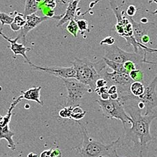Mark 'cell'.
I'll list each match as a JSON object with an SVG mask.
<instances>
[{
  "label": "cell",
  "instance_id": "1",
  "mask_svg": "<svg viewBox=\"0 0 157 157\" xmlns=\"http://www.w3.org/2000/svg\"><path fill=\"white\" fill-rule=\"evenodd\" d=\"M126 112L131 118V128H125V140H128L134 144L135 147L139 149L140 156L146 150L150 142L155 140L156 137L150 134V124L157 117V111H153L147 116L141 113V110L137 105H124Z\"/></svg>",
  "mask_w": 157,
  "mask_h": 157
},
{
  "label": "cell",
  "instance_id": "2",
  "mask_svg": "<svg viewBox=\"0 0 157 157\" xmlns=\"http://www.w3.org/2000/svg\"><path fill=\"white\" fill-rule=\"evenodd\" d=\"M77 123L82 137L81 144L74 147L77 151L78 157H119L117 149L122 145L121 137H119L110 144L105 145L90 137L86 126L79 122Z\"/></svg>",
  "mask_w": 157,
  "mask_h": 157
},
{
  "label": "cell",
  "instance_id": "3",
  "mask_svg": "<svg viewBox=\"0 0 157 157\" xmlns=\"http://www.w3.org/2000/svg\"><path fill=\"white\" fill-rule=\"evenodd\" d=\"M76 72L75 79L88 86L93 92L96 89V82L101 78V73L107 66L103 59L92 62L87 58H75L71 62Z\"/></svg>",
  "mask_w": 157,
  "mask_h": 157
},
{
  "label": "cell",
  "instance_id": "4",
  "mask_svg": "<svg viewBox=\"0 0 157 157\" xmlns=\"http://www.w3.org/2000/svg\"><path fill=\"white\" fill-rule=\"evenodd\" d=\"M109 4L111 8H112L113 13L116 15L117 23L115 25L116 32L120 36H122L126 41L128 45H132L134 47L135 53H138V49L141 48L145 51V52H150V53H156V49H152V48L147 47L146 45L139 43L135 40L133 35V29H132V25L128 17H126L124 14L125 12L121 10L122 6H117L116 2H109Z\"/></svg>",
  "mask_w": 157,
  "mask_h": 157
},
{
  "label": "cell",
  "instance_id": "5",
  "mask_svg": "<svg viewBox=\"0 0 157 157\" xmlns=\"http://www.w3.org/2000/svg\"><path fill=\"white\" fill-rule=\"evenodd\" d=\"M101 77L107 81L108 85H114L118 90L119 99L126 101L131 98L132 96L130 92V87L134 82L129 76V73H119L114 72H109L107 71H102Z\"/></svg>",
  "mask_w": 157,
  "mask_h": 157
},
{
  "label": "cell",
  "instance_id": "6",
  "mask_svg": "<svg viewBox=\"0 0 157 157\" xmlns=\"http://www.w3.org/2000/svg\"><path fill=\"white\" fill-rule=\"evenodd\" d=\"M96 102L102 109V113L109 119L119 120L122 122L123 128H126V123H131V118L126 112L123 104L119 100H111L107 101L101 100V98L97 99Z\"/></svg>",
  "mask_w": 157,
  "mask_h": 157
},
{
  "label": "cell",
  "instance_id": "7",
  "mask_svg": "<svg viewBox=\"0 0 157 157\" xmlns=\"http://www.w3.org/2000/svg\"><path fill=\"white\" fill-rule=\"evenodd\" d=\"M68 92L66 107H75L87 92L93 91L88 86L84 85L75 78H61Z\"/></svg>",
  "mask_w": 157,
  "mask_h": 157
},
{
  "label": "cell",
  "instance_id": "8",
  "mask_svg": "<svg viewBox=\"0 0 157 157\" xmlns=\"http://www.w3.org/2000/svg\"><path fill=\"white\" fill-rule=\"evenodd\" d=\"M105 58L120 64H124L127 61H132L136 64L142 62L143 58L135 53H128L120 49L116 44L112 46L105 47Z\"/></svg>",
  "mask_w": 157,
  "mask_h": 157
},
{
  "label": "cell",
  "instance_id": "9",
  "mask_svg": "<svg viewBox=\"0 0 157 157\" xmlns=\"http://www.w3.org/2000/svg\"><path fill=\"white\" fill-rule=\"evenodd\" d=\"M157 84V76L152 81L150 84L145 87L144 94L137 98L139 101L142 102L146 108L144 116H147L153 112V109L157 107V94L156 92V86Z\"/></svg>",
  "mask_w": 157,
  "mask_h": 157
},
{
  "label": "cell",
  "instance_id": "10",
  "mask_svg": "<svg viewBox=\"0 0 157 157\" xmlns=\"http://www.w3.org/2000/svg\"><path fill=\"white\" fill-rule=\"evenodd\" d=\"M32 67L39 71H43L54 75L59 78H75L76 72L73 66L72 67H44V66H36L32 62L29 64Z\"/></svg>",
  "mask_w": 157,
  "mask_h": 157
},
{
  "label": "cell",
  "instance_id": "11",
  "mask_svg": "<svg viewBox=\"0 0 157 157\" xmlns=\"http://www.w3.org/2000/svg\"><path fill=\"white\" fill-rule=\"evenodd\" d=\"M49 19H51L45 16H38L36 14L27 16L25 25L20 30V34L17 36V38H19V39H21V40L23 42L22 44H24L26 43V36L28 35V33L31 31V30L34 29L38 25H40L41 23Z\"/></svg>",
  "mask_w": 157,
  "mask_h": 157
},
{
  "label": "cell",
  "instance_id": "12",
  "mask_svg": "<svg viewBox=\"0 0 157 157\" xmlns=\"http://www.w3.org/2000/svg\"><path fill=\"white\" fill-rule=\"evenodd\" d=\"M0 36H2L4 39H5L6 40H7L9 43L10 44L9 49H10L14 54V58H15L17 56H21L24 59H25L26 62H28V64L30 63L29 59H28V57H27L26 53L28 51L32 50V49L30 47H26L25 45L23 44H20L18 43L17 41L19 40V38L17 37L15 38L14 39H10L8 37H7L4 34V33L2 32V30L0 29Z\"/></svg>",
  "mask_w": 157,
  "mask_h": 157
},
{
  "label": "cell",
  "instance_id": "13",
  "mask_svg": "<svg viewBox=\"0 0 157 157\" xmlns=\"http://www.w3.org/2000/svg\"><path fill=\"white\" fill-rule=\"evenodd\" d=\"M79 1H70L68 2V5L66 8L64 16L60 19L57 27H61L66 23H69L72 20L75 19L76 13L78 10H80V8H78V4Z\"/></svg>",
  "mask_w": 157,
  "mask_h": 157
},
{
  "label": "cell",
  "instance_id": "14",
  "mask_svg": "<svg viewBox=\"0 0 157 157\" xmlns=\"http://www.w3.org/2000/svg\"><path fill=\"white\" fill-rule=\"evenodd\" d=\"M128 19L132 25L133 35L135 40H137L139 43L141 44V38H142L143 36L147 34V30L150 29V27L151 25H152L154 23H148L147 24H146V25H144V24L138 23L137 22H136L135 21H134L131 17H128Z\"/></svg>",
  "mask_w": 157,
  "mask_h": 157
},
{
  "label": "cell",
  "instance_id": "15",
  "mask_svg": "<svg viewBox=\"0 0 157 157\" xmlns=\"http://www.w3.org/2000/svg\"><path fill=\"white\" fill-rule=\"evenodd\" d=\"M42 87H33L32 88L25 90V92H23V99H25L27 101H32L36 102L40 105H43V102L40 99V91Z\"/></svg>",
  "mask_w": 157,
  "mask_h": 157
},
{
  "label": "cell",
  "instance_id": "16",
  "mask_svg": "<svg viewBox=\"0 0 157 157\" xmlns=\"http://www.w3.org/2000/svg\"><path fill=\"white\" fill-rule=\"evenodd\" d=\"M15 133L10 129V126L6 125L4 126H0V141L6 140L8 141V147L13 151L16 150V144L13 140V137Z\"/></svg>",
  "mask_w": 157,
  "mask_h": 157
},
{
  "label": "cell",
  "instance_id": "17",
  "mask_svg": "<svg viewBox=\"0 0 157 157\" xmlns=\"http://www.w3.org/2000/svg\"><path fill=\"white\" fill-rule=\"evenodd\" d=\"M25 23L26 17L24 15V14L16 13V15L14 17L13 22L10 25V28L14 32H19L25 25Z\"/></svg>",
  "mask_w": 157,
  "mask_h": 157
},
{
  "label": "cell",
  "instance_id": "18",
  "mask_svg": "<svg viewBox=\"0 0 157 157\" xmlns=\"http://www.w3.org/2000/svg\"><path fill=\"white\" fill-rule=\"evenodd\" d=\"M39 4H40V1H29V0L25 1L24 15L27 17L36 14V12L39 10Z\"/></svg>",
  "mask_w": 157,
  "mask_h": 157
},
{
  "label": "cell",
  "instance_id": "19",
  "mask_svg": "<svg viewBox=\"0 0 157 157\" xmlns=\"http://www.w3.org/2000/svg\"><path fill=\"white\" fill-rule=\"evenodd\" d=\"M144 91L145 86L141 82H133L130 87V92L136 98H139L142 95Z\"/></svg>",
  "mask_w": 157,
  "mask_h": 157
},
{
  "label": "cell",
  "instance_id": "20",
  "mask_svg": "<svg viewBox=\"0 0 157 157\" xmlns=\"http://www.w3.org/2000/svg\"><path fill=\"white\" fill-rule=\"evenodd\" d=\"M86 114V111L83 110L82 108L79 106V105H77L76 106L72 107L70 119L73 120L77 122H79L81 120H82L85 117Z\"/></svg>",
  "mask_w": 157,
  "mask_h": 157
},
{
  "label": "cell",
  "instance_id": "21",
  "mask_svg": "<svg viewBox=\"0 0 157 157\" xmlns=\"http://www.w3.org/2000/svg\"><path fill=\"white\" fill-rule=\"evenodd\" d=\"M102 59H103L107 66L112 69L114 72H119V73H128V72L125 70V68H124V66L122 64H120V63L111 61V60H109L106 58H105V57H103Z\"/></svg>",
  "mask_w": 157,
  "mask_h": 157
},
{
  "label": "cell",
  "instance_id": "22",
  "mask_svg": "<svg viewBox=\"0 0 157 157\" xmlns=\"http://www.w3.org/2000/svg\"><path fill=\"white\" fill-rule=\"evenodd\" d=\"M66 30H67V32L69 34L73 36L75 38H77L78 32V30H79L78 28L77 21L75 19L71 21L68 23L67 26H66Z\"/></svg>",
  "mask_w": 157,
  "mask_h": 157
},
{
  "label": "cell",
  "instance_id": "23",
  "mask_svg": "<svg viewBox=\"0 0 157 157\" xmlns=\"http://www.w3.org/2000/svg\"><path fill=\"white\" fill-rule=\"evenodd\" d=\"M129 76L134 82H141L144 80V72L139 69L130 72Z\"/></svg>",
  "mask_w": 157,
  "mask_h": 157
},
{
  "label": "cell",
  "instance_id": "24",
  "mask_svg": "<svg viewBox=\"0 0 157 157\" xmlns=\"http://www.w3.org/2000/svg\"><path fill=\"white\" fill-rule=\"evenodd\" d=\"M14 17H11L7 13H0V22L2 23V29L3 26L5 25H10L11 23L13 22Z\"/></svg>",
  "mask_w": 157,
  "mask_h": 157
},
{
  "label": "cell",
  "instance_id": "25",
  "mask_svg": "<svg viewBox=\"0 0 157 157\" xmlns=\"http://www.w3.org/2000/svg\"><path fill=\"white\" fill-rule=\"evenodd\" d=\"M77 23L78 29H79L81 32V34H83V33L86 31L90 32V30L88 29L89 24L87 20L83 19H78L77 20Z\"/></svg>",
  "mask_w": 157,
  "mask_h": 157
},
{
  "label": "cell",
  "instance_id": "26",
  "mask_svg": "<svg viewBox=\"0 0 157 157\" xmlns=\"http://www.w3.org/2000/svg\"><path fill=\"white\" fill-rule=\"evenodd\" d=\"M72 107H64L59 111V116L62 118H71Z\"/></svg>",
  "mask_w": 157,
  "mask_h": 157
},
{
  "label": "cell",
  "instance_id": "27",
  "mask_svg": "<svg viewBox=\"0 0 157 157\" xmlns=\"http://www.w3.org/2000/svg\"><path fill=\"white\" fill-rule=\"evenodd\" d=\"M57 2L53 0H47V1H40V4L39 6H43L46 7L47 8L53 10L56 7Z\"/></svg>",
  "mask_w": 157,
  "mask_h": 157
},
{
  "label": "cell",
  "instance_id": "28",
  "mask_svg": "<svg viewBox=\"0 0 157 157\" xmlns=\"http://www.w3.org/2000/svg\"><path fill=\"white\" fill-rule=\"evenodd\" d=\"M124 66V68H125V70L127 71L128 73L130 72H131L132 71H135L136 70L137 68V64L134 63L132 61H127L125 63H124L123 64Z\"/></svg>",
  "mask_w": 157,
  "mask_h": 157
},
{
  "label": "cell",
  "instance_id": "29",
  "mask_svg": "<svg viewBox=\"0 0 157 157\" xmlns=\"http://www.w3.org/2000/svg\"><path fill=\"white\" fill-rule=\"evenodd\" d=\"M115 42H116V40H115V38L113 37V36H109L101 41L100 44L101 45L105 44V45H107V46H112V45L114 44Z\"/></svg>",
  "mask_w": 157,
  "mask_h": 157
},
{
  "label": "cell",
  "instance_id": "30",
  "mask_svg": "<svg viewBox=\"0 0 157 157\" xmlns=\"http://www.w3.org/2000/svg\"><path fill=\"white\" fill-rule=\"evenodd\" d=\"M137 8L135 7V6L134 5H130L128 6V8H126V16L128 17H131L132 18V17H134L136 13H137Z\"/></svg>",
  "mask_w": 157,
  "mask_h": 157
},
{
  "label": "cell",
  "instance_id": "31",
  "mask_svg": "<svg viewBox=\"0 0 157 157\" xmlns=\"http://www.w3.org/2000/svg\"><path fill=\"white\" fill-rule=\"evenodd\" d=\"M107 86H108L107 81L102 77L98 78L96 82V88H101V87H103Z\"/></svg>",
  "mask_w": 157,
  "mask_h": 157
},
{
  "label": "cell",
  "instance_id": "32",
  "mask_svg": "<svg viewBox=\"0 0 157 157\" xmlns=\"http://www.w3.org/2000/svg\"><path fill=\"white\" fill-rule=\"evenodd\" d=\"M62 154L61 150L57 147H54V148H51V157H62Z\"/></svg>",
  "mask_w": 157,
  "mask_h": 157
},
{
  "label": "cell",
  "instance_id": "33",
  "mask_svg": "<svg viewBox=\"0 0 157 157\" xmlns=\"http://www.w3.org/2000/svg\"><path fill=\"white\" fill-rule=\"evenodd\" d=\"M117 93H118V90H117V86L114 85H111L109 87V90H108L109 95H112V94H117Z\"/></svg>",
  "mask_w": 157,
  "mask_h": 157
},
{
  "label": "cell",
  "instance_id": "34",
  "mask_svg": "<svg viewBox=\"0 0 157 157\" xmlns=\"http://www.w3.org/2000/svg\"><path fill=\"white\" fill-rule=\"evenodd\" d=\"M150 40V36L147 34H146V35L143 36L142 38H141V44H143L144 45H146L147 43H149Z\"/></svg>",
  "mask_w": 157,
  "mask_h": 157
},
{
  "label": "cell",
  "instance_id": "35",
  "mask_svg": "<svg viewBox=\"0 0 157 157\" xmlns=\"http://www.w3.org/2000/svg\"><path fill=\"white\" fill-rule=\"evenodd\" d=\"M51 148L49 150H45L40 153V157H51Z\"/></svg>",
  "mask_w": 157,
  "mask_h": 157
},
{
  "label": "cell",
  "instance_id": "36",
  "mask_svg": "<svg viewBox=\"0 0 157 157\" xmlns=\"http://www.w3.org/2000/svg\"><path fill=\"white\" fill-rule=\"evenodd\" d=\"M146 55H144V58L142 59V62H144V63H146V64H155V65H157V63L156 62H149V61H147L146 59Z\"/></svg>",
  "mask_w": 157,
  "mask_h": 157
},
{
  "label": "cell",
  "instance_id": "37",
  "mask_svg": "<svg viewBox=\"0 0 157 157\" xmlns=\"http://www.w3.org/2000/svg\"><path fill=\"white\" fill-rule=\"evenodd\" d=\"M137 105L138 108L140 109V110H141V111H142V110L144 109L145 108V105H144V104L142 102H141V101H139V102H137Z\"/></svg>",
  "mask_w": 157,
  "mask_h": 157
},
{
  "label": "cell",
  "instance_id": "38",
  "mask_svg": "<svg viewBox=\"0 0 157 157\" xmlns=\"http://www.w3.org/2000/svg\"><path fill=\"white\" fill-rule=\"evenodd\" d=\"M140 23H141V24H144V25H146V24H147V23H148V20H147V18H145V17H144V18H142V19H141V22H140Z\"/></svg>",
  "mask_w": 157,
  "mask_h": 157
},
{
  "label": "cell",
  "instance_id": "39",
  "mask_svg": "<svg viewBox=\"0 0 157 157\" xmlns=\"http://www.w3.org/2000/svg\"><path fill=\"white\" fill-rule=\"evenodd\" d=\"M27 157H38V155L34 152H30L28 154Z\"/></svg>",
  "mask_w": 157,
  "mask_h": 157
}]
</instances>
